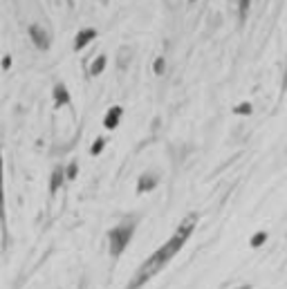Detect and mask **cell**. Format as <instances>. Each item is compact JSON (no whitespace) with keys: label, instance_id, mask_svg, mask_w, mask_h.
Segmentation results:
<instances>
[{"label":"cell","instance_id":"1","mask_svg":"<svg viewBox=\"0 0 287 289\" xmlns=\"http://www.w3.org/2000/svg\"><path fill=\"white\" fill-rule=\"evenodd\" d=\"M195 224H198V215L195 213L186 215V218L180 222V226L175 229V233H173V236H170L169 240L155 251V254H151L146 260L141 262V267L135 272V276L130 278V283H128V287L126 289H139V287H144L152 276H157V273L162 272V269H164V267L169 265L177 254H180V249L186 244L188 238L193 236Z\"/></svg>","mask_w":287,"mask_h":289},{"label":"cell","instance_id":"3","mask_svg":"<svg viewBox=\"0 0 287 289\" xmlns=\"http://www.w3.org/2000/svg\"><path fill=\"white\" fill-rule=\"evenodd\" d=\"M0 226L7 240V213H5V166H2V151H0Z\"/></svg>","mask_w":287,"mask_h":289},{"label":"cell","instance_id":"14","mask_svg":"<svg viewBox=\"0 0 287 289\" xmlns=\"http://www.w3.org/2000/svg\"><path fill=\"white\" fill-rule=\"evenodd\" d=\"M76 173H79V164H76V162H72L70 166L65 168V177H68V179H74Z\"/></svg>","mask_w":287,"mask_h":289},{"label":"cell","instance_id":"11","mask_svg":"<svg viewBox=\"0 0 287 289\" xmlns=\"http://www.w3.org/2000/svg\"><path fill=\"white\" fill-rule=\"evenodd\" d=\"M267 242V233L265 231H258L252 236V240H249V244H252V249H258V247H263V244Z\"/></svg>","mask_w":287,"mask_h":289},{"label":"cell","instance_id":"15","mask_svg":"<svg viewBox=\"0 0 287 289\" xmlns=\"http://www.w3.org/2000/svg\"><path fill=\"white\" fill-rule=\"evenodd\" d=\"M236 115H252V103H240L236 105Z\"/></svg>","mask_w":287,"mask_h":289},{"label":"cell","instance_id":"5","mask_svg":"<svg viewBox=\"0 0 287 289\" xmlns=\"http://www.w3.org/2000/svg\"><path fill=\"white\" fill-rule=\"evenodd\" d=\"M94 38H97V29H92V27L81 29V32L76 34V38H74V50L76 52H81L83 47L88 45L90 41H94Z\"/></svg>","mask_w":287,"mask_h":289},{"label":"cell","instance_id":"2","mask_svg":"<svg viewBox=\"0 0 287 289\" xmlns=\"http://www.w3.org/2000/svg\"><path fill=\"white\" fill-rule=\"evenodd\" d=\"M137 229V218H126L123 222H119L117 226H112L108 233V244H110V255L117 260L119 255L126 251L128 242L133 240Z\"/></svg>","mask_w":287,"mask_h":289},{"label":"cell","instance_id":"8","mask_svg":"<svg viewBox=\"0 0 287 289\" xmlns=\"http://www.w3.org/2000/svg\"><path fill=\"white\" fill-rule=\"evenodd\" d=\"M54 105H56V108L70 105V92H68L65 83H56V85H54Z\"/></svg>","mask_w":287,"mask_h":289},{"label":"cell","instance_id":"19","mask_svg":"<svg viewBox=\"0 0 287 289\" xmlns=\"http://www.w3.org/2000/svg\"><path fill=\"white\" fill-rule=\"evenodd\" d=\"M285 90H287V72H285Z\"/></svg>","mask_w":287,"mask_h":289},{"label":"cell","instance_id":"16","mask_svg":"<svg viewBox=\"0 0 287 289\" xmlns=\"http://www.w3.org/2000/svg\"><path fill=\"white\" fill-rule=\"evenodd\" d=\"M152 69H155V74H162V72H164V58H157L155 65H152Z\"/></svg>","mask_w":287,"mask_h":289},{"label":"cell","instance_id":"18","mask_svg":"<svg viewBox=\"0 0 287 289\" xmlns=\"http://www.w3.org/2000/svg\"><path fill=\"white\" fill-rule=\"evenodd\" d=\"M238 289H252V287H249V285H242V287H238Z\"/></svg>","mask_w":287,"mask_h":289},{"label":"cell","instance_id":"12","mask_svg":"<svg viewBox=\"0 0 287 289\" xmlns=\"http://www.w3.org/2000/svg\"><path fill=\"white\" fill-rule=\"evenodd\" d=\"M249 7H252V0H240V5H238V16H240V23H245L247 14H249Z\"/></svg>","mask_w":287,"mask_h":289},{"label":"cell","instance_id":"7","mask_svg":"<svg viewBox=\"0 0 287 289\" xmlns=\"http://www.w3.org/2000/svg\"><path fill=\"white\" fill-rule=\"evenodd\" d=\"M157 186V175L155 173H144L137 179V193H148Z\"/></svg>","mask_w":287,"mask_h":289},{"label":"cell","instance_id":"17","mask_svg":"<svg viewBox=\"0 0 287 289\" xmlns=\"http://www.w3.org/2000/svg\"><path fill=\"white\" fill-rule=\"evenodd\" d=\"M2 68H12V56H5V58H2Z\"/></svg>","mask_w":287,"mask_h":289},{"label":"cell","instance_id":"9","mask_svg":"<svg viewBox=\"0 0 287 289\" xmlns=\"http://www.w3.org/2000/svg\"><path fill=\"white\" fill-rule=\"evenodd\" d=\"M65 168L63 166H56L54 168V173H52V179H50V193H56L61 188V186H63V182H65Z\"/></svg>","mask_w":287,"mask_h":289},{"label":"cell","instance_id":"6","mask_svg":"<svg viewBox=\"0 0 287 289\" xmlns=\"http://www.w3.org/2000/svg\"><path fill=\"white\" fill-rule=\"evenodd\" d=\"M121 115H123L121 105H112L110 110L106 112V119H103V126H106L108 130H115V128L119 126V121H121Z\"/></svg>","mask_w":287,"mask_h":289},{"label":"cell","instance_id":"10","mask_svg":"<svg viewBox=\"0 0 287 289\" xmlns=\"http://www.w3.org/2000/svg\"><path fill=\"white\" fill-rule=\"evenodd\" d=\"M103 69H106V56L94 58V63L90 65V76H99Z\"/></svg>","mask_w":287,"mask_h":289},{"label":"cell","instance_id":"4","mask_svg":"<svg viewBox=\"0 0 287 289\" xmlns=\"http://www.w3.org/2000/svg\"><path fill=\"white\" fill-rule=\"evenodd\" d=\"M30 36L32 41H34V45L38 47V50H47L50 47V36H47V32L41 27V25H30Z\"/></svg>","mask_w":287,"mask_h":289},{"label":"cell","instance_id":"13","mask_svg":"<svg viewBox=\"0 0 287 289\" xmlns=\"http://www.w3.org/2000/svg\"><path fill=\"white\" fill-rule=\"evenodd\" d=\"M103 146H106V139L103 137H99V139H94V144H92V148H90V155H99L101 151H103Z\"/></svg>","mask_w":287,"mask_h":289}]
</instances>
